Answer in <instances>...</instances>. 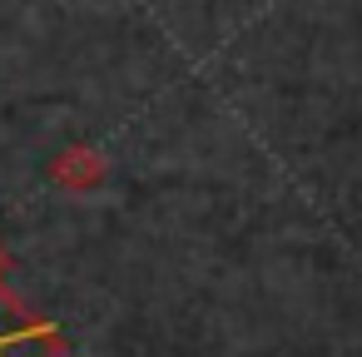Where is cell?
I'll list each match as a JSON object with an SVG mask.
<instances>
[{"mask_svg": "<svg viewBox=\"0 0 362 357\" xmlns=\"http://www.w3.org/2000/svg\"><path fill=\"white\" fill-rule=\"evenodd\" d=\"M50 179H55L60 189L85 194V189H95V184H105V154L90 149V144H70V149H60V154L50 159Z\"/></svg>", "mask_w": 362, "mask_h": 357, "instance_id": "obj_1", "label": "cell"}]
</instances>
